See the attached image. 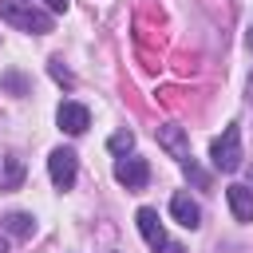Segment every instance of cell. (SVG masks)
Returning a JSON list of instances; mask_svg holds the SVG:
<instances>
[{"label":"cell","mask_w":253,"mask_h":253,"mask_svg":"<svg viewBox=\"0 0 253 253\" xmlns=\"http://www.w3.org/2000/svg\"><path fill=\"white\" fill-rule=\"evenodd\" d=\"M0 20L20 28V32H32V36H47L51 32V12H40L24 0H0Z\"/></svg>","instance_id":"cell-1"},{"label":"cell","mask_w":253,"mask_h":253,"mask_svg":"<svg viewBox=\"0 0 253 253\" xmlns=\"http://www.w3.org/2000/svg\"><path fill=\"white\" fill-rule=\"evenodd\" d=\"M210 162H213V170H221V174L241 170L245 150H241V130H237V126H225L221 138H213V146H210Z\"/></svg>","instance_id":"cell-2"},{"label":"cell","mask_w":253,"mask_h":253,"mask_svg":"<svg viewBox=\"0 0 253 253\" xmlns=\"http://www.w3.org/2000/svg\"><path fill=\"white\" fill-rule=\"evenodd\" d=\"M75 170H79V158H75V150H67V146H55V150L47 154V174H51V182H55L59 190H71V186H75Z\"/></svg>","instance_id":"cell-3"},{"label":"cell","mask_w":253,"mask_h":253,"mask_svg":"<svg viewBox=\"0 0 253 253\" xmlns=\"http://www.w3.org/2000/svg\"><path fill=\"white\" fill-rule=\"evenodd\" d=\"M115 178L126 186V190H142L146 182H150V166H146V158H115Z\"/></svg>","instance_id":"cell-4"},{"label":"cell","mask_w":253,"mask_h":253,"mask_svg":"<svg viewBox=\"0 0 253 253\" xmlns=\"http://www.w3.org/2000/svg\"><path fill=\"white\" fill-rule=\"evenodd\" d=\"M158 146H162L170 158L186 162V158H190V134H186V126H178V123L158 126Z\"/></svg>","instance_id":"cell-5"},{"label":"cell","mask_w":253,"mask_h":253,"mask_svg":"<svg viewBox=\"0 0 253 253\" xmlns=\"http://www.w3.org/2000/svg\"><path fill=\"white\" fill-rule=\"evenodd\" d=\"M55 123H59V130H67V134H83L87 126H91V111L83 107V103H59V111H55Z\"/></svg>","instance_id":"cell-6"},{"label":"cell","mask_w":253,"mask_h":253,"mask_svg":"<svg viewBox=\"0 0 253 253\" xmlns=\"http://www.w3.org/2000/svg\"><path fill=\"white\" fill-rule=\"evenodd\" d=\"M134 221H138V233H142V241H146L150 249H162V245H166V229H162V221H158V210L142 206V210L134 213Z\"/></svg>","instance_id":"cell-7"},{"label":"cell","mask_w":253,"mask_h":253,"mask_svg":"<svg viewBox=\"0 0 253 253\" xmlns=\"http://www.w3.org/2000/svg\"><path fill=\"white\" fill-rule=\"evenodd\" d=\"M170 213H174V221H178L182 229H198V225H202V206H198L190 194H174V198H170Z\"/></svg>","instance_id":"cell-8"},{"label":"cell","mask_w":253,"mask_h":253,"mask_svg":"<svg viewBox=\"0 0 253 253\" xmlns=\"http://www.w3.org/2000/svg\"><path fill=\"white\" fill-rule=\"evenodd\" d=\"M225 198H229V210L237 221H253V190L249 186H229Z\"/></svg>","instance_id":"cell-9"},{"label":"cell","mask_w":253,"mask_h":253,"mask_svg":"<svg viewBox=\"0 0 253 253\" xmlns=\"http://www.w3.org/2000/svg\"><path fill=\"white\" fill-rule=\"evenodd\" d=\"M24 182V158L20 154H4L0 158V190H16Z\"/></svg>","instance_id":"cell-10"},{"label":"cell","mask_w":253,"mask_h":253,"mask_svg":"<svg viewBox=\"0 0 253 253\" xmlns=\"http://www.w3.org/2000/svg\"><path fill=\"white\" fill-rule=\"evenodd\" d=\"M4 229H8L12 237H32V233H36V217L24 213V210H16V213L4 217Z\"/></svg>","instance_id":"cell-11"},{"label":"cell","mask_w":253,"mask_h":253,"mask_svg":"<svg viewBox=\"0 0 253 253\" xmlns=\"http://www.w3.org/2000/svg\"><path fill=\"white\" fill-rule=\"evenodd\" d=\"M0 87H4L8 95H28V79H24L20 71H4V75H0Z\"/></svg>","instance_id":"cell-12"},{"label":"cell","mask_w":253,"mask_h":253,"mask_svg":"<svg viewBox=\"0 0 253 253\" xmlns=\"http://www.w3.org/2000/svg\"><path fill=\"white\" fill-rule=\"evenodd\" d=\"M182 174H186V178H190L198 190H210V174H206V170H202L194 158H186V162H182Z\"/></svg>","instance_id":"cell-13"},{"label":"cell","mask_w":253,"mask_h":253,"mask_svg":"<svg viewBox=\"0 0 253 253\" xmlns=\"http://www.w3.org/2000/svg\"><path fill=\"white\" fill-rule=\"evenodd\" d=\"M47 71H51V79H55V83H63V87H75V75L63 67V59H59V55H51V59H47Z\"/></svg>","instance_id":"cell-14"},{"label":"cell","mask_w":253,"mask_h":253,"mask_svg":"<svg viewBox=\"0 0 253 253\" xmlns=\"http://www.w3.org/2000/svg\"><path fill=\"white\" fill-rule=\"evenodd\" d=\"M107 146H111V154H126V150L134 146V134H130V130H115V134L107 138Z\"/></svg>","instance_id":"cell-15"},{"label":"cell","mask_w":253,"mask_h":253,"mask_svg":"<svg viewBox=\"0 0 253 253\" xmlns=\"http://www.w3.org/2000/svg\"><path fill=\"white\" fill-rule=\"evenodd\" d=\"M43 4H47V12H67L71 0H43Z\"/></svg>","instance_id":"cell-16"},{"label":"cell","mask_w":253,"mask_h":253,"mask_svg":"<svg viewBox=\"0 0 253 253\" xmlns=\"http://www.w3.org/2000/svg\"><path fill=\"white\" fill-rule=\"evenodd\" d=\"M245 43H249V47H253V28H249V36H245Z\"/></svg>","instance_id":"cell-17"},{"label":"cell","mask_w":253,"mask_h":253,"mask_svg":"<svg viewBox=\"0 0 253 253\" xmlns=\"http://www.w3.org/2000/svg\"><path fill=\"white\" fill-rule=\"evenodd\" d=\"M0 253H8V245H4V241H0Z\"/></svg>","instance_id":"cell-18"},{"label":"cell","mask_w":253,"mask_h":253,"mask_svg":"<svg viewBox=\"0 0 253 253\" xmlns=\"http://www.w3.org/2000/svg\"><path fill=\"white\" fill-rule=\"evenodd\" d=\"M24 4H32V0H24Z\"/></svg>","instance_id":"cell-19"}]
</instances>
